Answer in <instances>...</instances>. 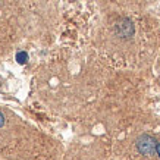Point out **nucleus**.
I'll return each instance as SVG.
<instances>
[{"instance_id": "obj_1", "label": "nucleus", "mask_w": 160, "mask_h": 160, "mask_svg": "<svg viewBox=\"0 0 160 160\" xmlns=\"http://www.w3.org/2000/svg\"><path fill=\"white\" fill-rule=\"evenodd\" d=\"M134 147H135L138 154L144 156V157H151L154 154L156 147H157V138L151 132H140L134 140Z\"/></svg>"}, {"instance_id": "obj_2", "label": "nucleus", "mask_w": 160, "mask_h": 160, "mask_svg": "<svg viewBox=\"0 0 160 160\" xmlns=\"http://www.w3.org/2000/svg\"><path fill=\"white\" fill-rule=\"evenodd\" d=\"M100 2H104V3H109V5H116V6H141L150 2V0H100Z\"/></svg>"}, {"instance_id": "obj_3", "label": "nucleus", "mask_w": 160, "mask_h": 160, "mask_svg": "<svg viewBox=\"0 0 160 160\" xmlns=\"http://www.w3.org/2000/svg\"><path fill=\"white\" fill-rule=\"evenodd\" d=\"M153 156H157V159L160 160V140H157V147H156V151Z\"/></svg>"}]
</instances>
